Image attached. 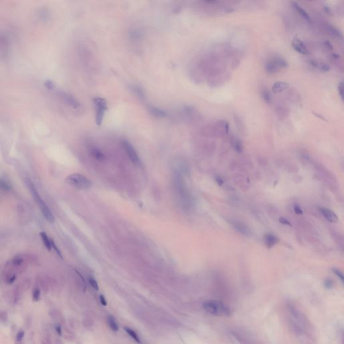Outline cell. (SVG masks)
<instances>
[{
  "mask_svg": "<svg viewBox=\"0 0 344 344\" xmlns=\"http://www.w3.org/2000/svg\"><path fill=\"white\" fill-rule=\"evenodd\" d=\"M26 183L31 194H32V196L34 199H35L36 204H37L39 209H40L41 213L43 214V215L44 216L45 219L49 222H51V223L54 222H55L54 216H53V213L51 211H50L49 207H48L46 203L44 202L43 198H41V196H40V194H39L37 190H36L35 185L33 184V183L31 182L30 180H27Z\"/></svg>",
  "mask_w": 344,
  "mask_h": 344,
  "instance_id": "6da1fadb",
  "label": "cell"
},
{
  "mask_svg": "<svg viewBox=\"0 0 344 344\" xmlns=\"http://www.w3.org/2000/svg\"><path fill=\"white\" fill-rule=\"evenodd\" d=\"M202 306L208 313L217 317H228L231 315V311L229 307L219 300H207L203 303Z\"/></svg>",
  "mask_w": 344,
  "mask_h": 344,
  "instance_id": "7a4b0ae2",
  "label": "cell"
},
{
  "mask_svg": "<svg viewBox=\"0 0 344 344\" xmlns=\"http://www.w3.org/2000/svg\"><path fill=\"white\" fill-rule=\"evenodd\" d=\"M67 184L78 190H87L92 186L89 180L80 174H73L66 177Z\"/></svg>",
  "mask_w": 344,
  "mask_h": 344,
  "instance_id": "3957f363",
  "label": "cell"
},
{
  "mask_svg": "<svg viewBox=\"0 0 344 344\" xmlns=\"http://www.w3.org/2000/svg\"><path fill=\"white\" fill-rule=\"evenodd\" d=\"M94 104L96 108L95 120L98 125H100L103 122L104 114L108 108L106 101L102 98H95L94 99Z\"/></svg>",
  "mask_w": 344,
  "mask_h": 344,
  "instance_id": "277c9868",
  "label": "cell"
},
{
  "mask_svg": "<svg viewBox=\"0 0 344 344\" xmlns=\"http://www.w3.org/2000/svg\"><path fill=\"white\" fill-rule=\"evenodd\" d=\"M122 146L123 148L125 149L126 154L128 156L130 160L134 163L135 165H140V158L138 155L136 150L133 147L131 143L129 142L126 141V140H124L122 142Z\"/></svg>",
  "mask_w": 344,
  "mask_h": 344,
  "instance_id": "5b68a950",
  "label": "cell"
},
{
  "mask_svg": "<svg viewBox=\"0 0 344 344\" xmlns=\"http://www.w3.org/2000/svg\"><path fill=\"white\" fill-rule=\"evenodd\" d=\"M61 97L63 98L64 101H65L69 106L74 109H80L81 108V104L80 102L75 99V98L65 92H61Z\"/></svg>",
  "mask_w": 344,
  "mask_h": 344,
  "instance_id": "8992f818",
  "label": "cell"
},
{
  "mask_svg": "<svg viewBox=\"0 0 344 344\" xmlns=\"http://www.w3.org/2000/svg\"><path fill=\"white\" fill-rule=\"evenodd\" d=\"M292 46L296 51L299 53L300 54L302 55H309V51L307 49L305 45L303 43V41H301L299 38L295 37L292 42Z\"/></svg>",
  "mask_w": 344,
  "mask_h": 344,
  "instance_id": "52a82bcc",
  "label": "cell"
},
{
  "mask_svg": "<svg viewBox=\"0 0 344 344\" xmlns=\"http://www.w3.org/2000/svg\"><path fill=\"white\" fill-rule=\"evenodd\" d=\"M320 211L321 214L324 216V217H325V218L329 222H333V223H335V222H337L338 221L337 216L335 215V213L333 212L332 210H331L330 209H327V208H321L320 209Z\"/></svg>",
  "mask_w": 344,
  "mask_h": 344,
  "instance_id": "ba28073f",
  "label": "cell"
},
{
  "mask_svg": "<svg viewBox=\"0 0 344 344\" xmlns=\"http://www.w3.org/2000/svg\"><path fill=\"white\" fill-rule=\"evenodd\" d=\"M149 110L151 114H152L153 116L156 118H163L167 116V112L159 108H157V107L150 106L149 108Z\"/></svg>",
  "mask_w": 344,
  "mask_h": 344,
  "instance_id": "9c48e42d",
  "label": "cell"
},
{
  "mask_svg": "<svg viewBox=\"0 0 344 344\" xmlns=\"http://www.w3.org/2000/svg\"><path fill=\"white\" fill-rule=\"evenodd\" d=\"M288 83L286 82H284V81H277V82L273 84L272 89L273 93L277 94V93H280L286 90L288 88Z\"/></svg>",
  "mask_w": 344,
  "mask_h": 344,
  "instance_id": "30bf717a",
  "label": "cell"
},
{
  "mask_svg": "<svg viewBox=\"0 0 344 344\" xmlns=\"http://www.w3.org/2000/svg\"><path fill=\"white\" fill-rule=\"evenodd\" d=\"M279 70H280V67L276 65L273 60L268 61L266 65V71L268 74H274L278 72Z\"/></svg>",
  "mask_w": 344,
  "mask_h": 344,
  "instance_id": "8fae6325",
  "label": "cell"
},
{
  "mask_svg": "<svg viewBox=\"0 0 344 344\" xmlns=\"http://www.w3.org/2000/svg\"><path fill=\"white\" fill-rule=\"evenodd\" d=\"M279 242V239L272 234H267L265 236V243L268 248L272 247Z\"/></svg>",
  "mask_w": 344,
  "mask_h": 344,
  "instance_id": "7c38bea8",
  "label": "cell"
},
{
  "mask_svg": "<svg viewBox=\"0 0 344 344\" xmlns=\"http://www.w3.org/2000/svg\"><path fill=\"white\" fill-rule=\"evenodd\" d=\"M232 224L233 225L235 229L236 230H237L239 232H240L241 234H243V235H248L251 233L249 229H248L245 225L241 223V222H239L238 221H235L234 222H233Z\"/></svg>",
  "mask_w": 344,
  "mask_h": 344,
  "instance_id": "4fadbf2b",
  "label": "cell"
},
{
  "mask_svg": "<svg viewBox=\"0 0 344 344\" xmlns=\"http://www.w3.org/2000/svg\"><path fill=\"white\" fill-rule=\"evenodd\" d=\"M293 6L295 8V10H297V11L298 12V13L299 14L303 17V18L306 20V21L308 22H311V18H310V16L308 13L306 12V11L303 9V8H302L300 5L298 4L297 2H293Z\"/></svg>",
  "mask_w": 344,
  "mask_h": 344,
  "instance_id": "5bb4252c",
  "label": "cell"
},
{
  "mask_svg": "<svg viewBox=\"0 0 344 344\" xmlns=\"http://www.w3.org/2000/svg\"><path fill=\"white\" fill-rule=\"evenodd\" d=\"M90 153H91L92 155L94 157L95 159L100 161H102L105 160L106 158L105 155H104V154L99 149L95 147L92 148L91 149Z\"/></svg>",
  "mask_w": 344,
  "mask_h": 344,
  "instance_id": "9a60e30c",
  "label": "cell"
},
{
  "mask_svg": "<svg viewBox=\"0 0 344 344\" xmlns=\"http://www.w3.org/2000/svg\"><path fill=\"white\" fill-rule=\"evenodd\" d=\"M40 235H41V240L43 241V243L44 245V247L47 248V249L48 251H50L51 250V239H49V237L47 235V233L45 232H41L40 233Z\"/></svg>",
  "mask_w": 344,
  "mask_h": 344,
  "instance_id": "2e32d148",
  "label": "cell"
},
{
  "mask_svg": "<svg viewBox=\"0 0 344 344\" xmlns=\"http://www.w3.org/2000/svg\"><path fill=\"white\" fill-rule=\"evenodd\" d=\"M107 321H108V324L110 327V328L112 331L114 332H117L118 331L119 327H118L116 321L115 320L114 317H112V316H108V318H107Z\"/></svg>",
  "mask_w": 344,
  "mask_h": 344,
  "instance_id": "e0dca14e",
  "label": "cell"
},
{
  "mask_svg": "<svg viewBox=\"0 0 344 344\" xmlns=\"http://www.w3.org/2000/svg\"><path fill=\"white\" fill-rule=\"evenodd\" d=\"M273 60L274 61L276 65H277L280 67V68H285V67H287L288 66V62L283 58L276 57V58L273 59Z\"/></svg>",
  "mask_w": 344,
  "mask_h": 344,
  "instance_id": "ac0fdd59",
  "label": "cell"
},
{
  "mask_svg": "<svg viewBox=\"0 0 344 344\" xmlns=\"http://www.w3.org/2000/svg\"><path fill=\"white\" fill-rule=\"evenodd\" d=\"M327 30L329 31L330 33L332 35H333L335 36H336L337 38H342L343 37V35L340 32L339 30H338L336 28H335L334 26H331V25H327Z\"/></svg>",
  "mask_w": 344,
  "mask_h": 344,
  "instance_id": "d6986e66",
  "label": "cell"
},
{
  "mask_svg": "<svg viewBox=\"0 0 344 344\" xmlns=\"http://www.w3.org/2000/svg\"><path fill=\"white\" fill-rule=\"evenodd\" d=\"M125 331L127 333L131 336L132 339H133L134 341H136L137 343H140V338L139 337V335L136 332H135L134 330H132L131 329H130L128 327H125Z\"/></svg>",
  "mask_w": 344,
  "mask_h": 344,
  "instance_id": "ffe728a7",
  "label": "cell"
},
{
  "mask_svg": "<svg viewBox=\"0 0 344 344\" xmlns=\"http://www.w3.org/2000/svg\"><path fill=\"white\" fill-rule=\"evenodd\" d=\"M261 95H262V98H263V99L265 101H266V102H267V103L271 102L272 97H271V94H270V93L269 92L268 90L264 89L261 92Z\"/></svg>",
  "mask_w": 344,
  "mask_h": 344,
  "instance_id": "44dd1931",
  "label": "cell"
},
{
  "mask_svg": "<svg viewBox=\"0 0 344 344\" xmlns=\"http://www.w3.org/2000/svg\"><path fill=\"white\" fill-rule=\"evenodd\" d=\"M132 90H133V92L136 94V95L139 96V98H141V99H144L145 94H144V92L141 87L138 86H135L132 87Z\"/></svg>",
  "mask_w": 344,
  "mask_h": 344,
  "instance_id": "7402d4cb",
  "label": "cell"
},
{
  "mask_svg": "<svg viewBox=\"0 0 344 344\" xmlns=\"http://www.w3.org/2000/svg\"><path fill=\"white\" fill-rule=\"evenodd\" d=\"M32 300L34 301H38L41 297V289L38 287L34 288L32 291Z\"/></svg>",
  "mask_w": 344,
  "mask_h": 344,
  "instance_id": "603a6c76",
  "label": "cell"
},
{
  "mask_svg": "<svg viewBox=\"0 0 344 344\" xmlns=\"http://www.w3.org/2000/svg\"><path fill=\"white\" fill-rule=\"evenodd\" d=\"M24 331H20L16 337V344H23Z\"/></svg>",
  "mask_w": 344,
  "mask_h": 344,
  "instance_id": "cb8c5ba5",
  "label": "cell"
},
{
  "mask_svg": "<svg viewBox=\"0 0 344 344\" xmlns=\"http://www.w3.org/2000/svg\"><path fill=\"white\" fill-rule=\"evenodd\" d=\"M234 148H235V151L238 153H241L243 151V145H242L241 142L239 139H236L234 142Z\"/></svg>",
  "mask_w": 344,
  "mask_h": 344,
  "instance_id": "d4e9b609",
  "label": "cell"
},
{
  "mask_svg": "<svg viewBox=\"0 0 344 344\" xmlns=\"http://www.w3.org/2000/svg\"><path fill=\"white\" fill-rule=\"evenodd\" d=\"M332 271H333V273H335V275H336V276H337L338 278H339L340 279L341 281H342V282H343V279H344V278H343V273H342V272H341L339 270H338V269H337V268H332Z\"/></svg>",
  "mask_w": 344,
  "mask_h": 344,
  "instance_id": "484cf974",
  "label": "cell"
},
{
  "mask_svg": "<svg viewBox=\"0 0 344 344\" xmlns=\"http://www.w3.org/2000/svg\"><path fill=\"white\" fill-rule=\"evenodd\" d=\"M89 284L90 285L92 286L93 288L95 290H99V287H98V282L96 281H95V279L94 278H89Z\"/></svg>",
  "mask_w": 344,
  "mask_h": 344,
  "instance_id": "4316f807",
  "label": "cell"
},
{
  "mask_svg": "<svg viewBox=\"0 0 344 344\" xmlns=\"http://www.w3.org/2000/svg\"><path fill=\"white\" fill-rule=\"evenodd\" d=\"M318 69H320L322 71L328 72L330 70V67L326 63H321L318 66Z\"/></svg>",
  "mask_w": 344,
  "mask_h": 344,
  "instance_id": "83f0119b",
  "label": "cell"
},
{
  "mask_svg": "<svg viewBox=\"0 0 344 344\" xmlns=\"http://www.w3.org/2000/svg\"><path fill=\"white\" fill-rule=\"evenodd\" d=\"M51 247L53 248V249H54V250L55 251V252L57 253V255L59 256V257L61 258H63V256H62V254H61V251L59 250V249L57 247V245H56L55 243L52 240V239H51Z\"/></svg>",
  "mask_w": 344,
  "mask_h": 344,
  "instance_id": "f1b7e54d",
  "label": "cell"
},
{
  "mask_svg": "<svg viewBox=\"0 0 344 344\" xmlns=\"http://www.w3.org/2000/svg\"><path fill=\"white\" fill-rule=\"evenodd\" d=\"M44 86L48 89H49V90H52L55 88L54 83H53V82H52V81H50V80L47 81L44 83Z\"/></svg>",
  "mask_w": 344,
  "mask_h": 344,
  "instance_id": "f546056e",
  "label": "cell"
},
{
  "mask_svg": "<svg viewBox=\"0 0 344 344\" xmlns=\"http://www.w3.org/2000/svg\"><path fill=\"white\" fill-rule=\"evenodd\" d=\"M0 188H2V189H4V190H10V186L8 184L7 182L3 181V180H0Z\"/></svg>",
  "mask_w": 344,
  "mask_h": 344,
  "instance_id": "4dcf8cb0",
  "label": "cell"
},
{
  "mask_svg": "<svg viewBox=\"0 0 344 344\" xmlns=\"http://www.w3.org/2000/svg\"><path fill=\"white\" fill-rule=\"evenodd\" d=\"M338 92H339V94L340 95V97L342 98H343V82H341L339 86H338Z\"/></svg>",
  "mask_w": 344,
  "mask_h": 344,
  "instance_id": "1f68e13d",
  "label": "cell"
},
{
  "mask_svg": "<svg viewBox=\"0 0 344 344\" xmlns=\"http://www.w3.org/2000/svg\"><path fill=\"white\" fill-rule=\"evenodd\" d=\"M8 320V315L6 312H0V321H2V322H6Z\"/></svg>",
  "mask_w": 344,
  "mask_h": 344,
  "instance_id": "d6a6232c",
  "label": "cell"
},
{
  "mask_svg": "<svg viewBox=\"0 0 344 344\" xmlns=\"http://www.w3.org/2000/svg\"><path fill=\"white\" fill-rule=\"evenodd\" d=\"M294 211L296 214H297V215H302L303 214V210H301V208H300V207L297 204H294Z\"/></svg>",
  "mask_w": 344,
  "mask_h": 344,
  "instance_id": "836d02e7",
  "label": "cell"
},
{
  "mask_svg": "<svg viewBox=\"0 0 344 344\" xmlns=\"http://www.w3.org/2000/svg\"><path fill=\"white\" fill-rule=\"evenodd\" d=\"M279 221H280L282 224L283 225H289V226H291V224H290V222L288 221V220L285 218H284V217H280V219H279Z\"/></svg>",
  "mask_w": 344,
  "mask_h": 344,
  "instance_id": "e575fe53",
  "label": "cell"
},
{
  "mask_svg": "<svg viewBox=\"0 0 344 344\" xmlns=\"http://www.w3.org/2000/svg\"><path fill=\"white\" fill-rule=\"evenodd\" d=\"M333 282L328 279V280H326L325 282V286L327 288H331L333 287Z\"/></svg>",
  "mask_w": 344,
  "mask_h": 344,
  "instance_id": "d590c367",
  "label": "cell"
},
{
  "mask_svg": "<svg viewBox=\"0 0 344 344\" xmlns=\"http://www.w3.org/2000/svg\"><path fill=\"white\" fill-rule=\"evenodd\" d=\"M222 126H223L225 132H229V124H228L227 122H226V121H223V122H222Z\"/></svg>",
  "mask_w": 344,
  "mask_h": 344,
  "instance_id": "8d00e7d4",
  "label": "cell"
},
{
  "mask_svg": "<svg viewBox=\"0 0 344 344\" xmlns=\"http://www.w3.org/2000/svg\"><path fill=\"white\" fill-rule=\"evenodd\" d=\"M100 303H101V304H102V305H103V306H106V305H107V303H106V298H105V297H104V295H102V294H101V295H100Z\"/></svg>",
  "mask_w": 344,
  "mask_h": 344,
  "instance_id": "74e56055",
  "label": "cell"
},
{
  "mask_svg": "<svg viewBox=\"0 0 344 344\" xmlns=\"http://www.w3.org/2000/svg\"><path fill=\"white\" fill-rule=\"evenodd\" d=\"M310 64H311L312 67H314L315 68H318V66H319V63L315 60L310 61Z\"/></svg>",
  "mask_w": 344,
  "mask_h": 344,
  "instance_id": "f35d334b",
  "label": "cell"
},
{
  "mask_svg": "<svg viewBox=\"0 0 344 344\" xmlns=\"http://www.w3.org/2000/svg\"><path fill=\"white\" fill-rule=\"evenodd\" d=\"M324 44H325V46L327 48V49H329V50H333V45L331 44V43H330L329 41H325V43H324Z\"/></svg>",
  "mask_w": 344,
  "mask_h": 344,
  "instance_id": "ab89813d",
  "label": "cell"
},
{
  "mask_svg": "<svg viewBox=\"0 0 344 344\" xmlns=\"http://www.w3.org/2000/svg\"><path fill=\"white\" fill-rule=\"evenodd\" d=\"M216 182H217V184H218L219 186H222V184L224 183V181L222 180V179L221 177H216Z\"/></svg>",
  "mask_w": 344,
  "mask_h": 344,
  "instance_id": "60d3db41",
  "label": "cell"
},
{
  "mask_svg": "<svg viewBox=\"0 0 344 344\" xmlns=\"http://www.w3.org/2000/svg\"><path fill=\"white\" fill-rule=\"evenodd\" d=\"M313 114H314V115H315V116H317V117H318V118H320V119H321V120H325V121H326V120H325V118H324V117H323V116H321V115H320V114H316V113H315V112H313Z\"/></svg>",
  "mask_w": 344,
  "mask_h": 344,
  "instance_id": "b9f144b4",
  "label": "cell"
},
{
  "mask_svg": "<svg viewBox=\"0 0 344 344\" xmlns=\"http://www.w3.org/2000/svg\"><path fill=\"white\" fill-rule=\"evenodd\" d=\"M332 57L335 59H337L339 58V55H338L336 53H333V54H332Z\"/></svg>",
  "mask_w": 344,
  "mask_h": 344,
  "instance_id": "7bdbcfd3",
  "label": "cell"
},
{
  "mask_svg": "<svg viewBox=\"0 0 344 344\" xmlns=\"http://www.w3.org/2000/svg\"><path fill=\"white\" fill-rule=\"evenodd\" d=\"M56 330H57V332H58V333H59V335H61L62 331H61V329L60 327H59V326H57V327H56Z\"/></svg>",
  "mask_w": 344,
  "mask_h": 344,
  "instance_id": "ee69618b",
  "label": "cell"
},
{
  "mask_svg": "<svg viewBox=\"0 0 344 344\" xmlns=\"http://www.w3.org/2000/svg\"><path fill=\"white\" fill-rule=\"evenodd\" d=\"M42 344H50V343H49V342H47V341H46V339H44V340L43 341V342H42Z\"/></svg>",
  "mask_w": 344,
  "mask_h": 344,
  "instance_id": "f6af8a7d",
  "label": "cell"
}]
</instances>
